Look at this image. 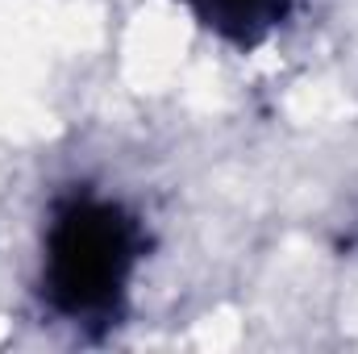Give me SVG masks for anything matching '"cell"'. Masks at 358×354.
Returning a JSON list of instances; mask_svg holds the SVG:
<instances>
[{
  "mask_svg": "<svg viewBox=\"0 0 358 354\" xmlns=\"http://www.w3.org/2000/svg\"><path fill=\"white\" fill-rule=\"evenodd\" d=\"M138 259L134 221L104 200H71L46 238V296L67 317L108 313Z\"/></svg>",
  "mask_w": 358,
  "mask_h": 354,
  "instance_id": "cell-1",
  "label": "cell"
},
{
  "mask_svg": "<svg viewBox=\"0 0 358 354\" xmlns=\"http://www.w3.org/2000/svg\"><path fill=\"white\" fill-rule=\"evenodd\" d=\"M192 4L204 17V25H213L238 46H255L287 17L292 0H192Z\"/></svg>",
  "mask_w": 358,
  "mask_h": 354,
  "instance_id": "cell-2",
  "label": "cell"
}]
</instances>
